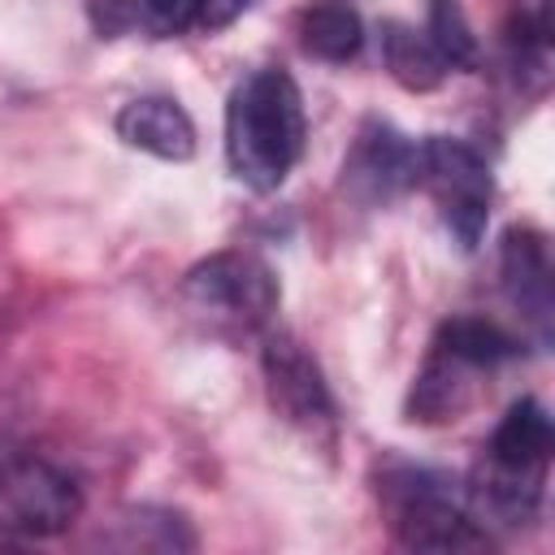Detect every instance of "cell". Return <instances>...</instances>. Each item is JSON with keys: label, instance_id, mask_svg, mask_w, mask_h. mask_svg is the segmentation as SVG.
I'll use <instances>...</instances> for the list:
<instances>
[{"label": "cell", "instance_id": "ba28073f", "mask_svg": "<svg viewBox=\"0 0 555 555\" xmlns=\"http://www.w3.org/2000/svg\"><path fill=\"white\" fill-rule=\"evenodd\" d=\"M499 278L507 304L525 317V325L538 334V343L551 338V317H555V295H551V251L538 230L512 225L499 247Z\"/></svg>", "mask_w": 555, "mask_h": 555}, {"label": "cell", "instance_id": "5b68a950", "mask_svg": "<svg viewBox=\"0 0 555 555\" xmlns=\"http://www.w3.org/2000/svg\"><path fill=\"white\" fill-rule=\"evenodd\" d=\"M260 369H264V390H269L273 412L286 425H295L304 438L334 447L338 438L334 399H330V386L317 360L304 351V343H295L291 334H269L260 351Z\"/></svg>", "mask_w": 555, "mask_h": 555}, {"label": "cell", "instance_id": "30bf717a", "mask_svg": "<svg viewBox=\"0 0 555 555\" xmlns=\"http://www.w3.org/2000/svg\"><path fill=\"white\" fill-rule=\"evenodd\" d=\"M299 48L317 61L343 65L364 48V22L347 0H312L295 17Z\"/></svg>", "mask_w": 555, "mask_h": 555}, {"label": "cell", "instance_id": "9c48e42d", "mask_svg": "<svg viewBox=\"0 0 555 555\" xmlns=\"http://www.w3.org/2000/svg\"><path fill=\"white\" fill-rule=\"evenodd\" d=\"M117 139L156 160H191L195 156V121L169 95H139L117 113Z\"/></svg>", "mask_w": 555, "mask_h": 555}, {"label": "cell", "instance_id": "6da1fadb", "mask_svg": "<svg viewBox=\"0 0 555 555\" xmlns=\"http://www.w3.org/2000/svg\"><path fill=\"white\" fill-rule=\"evenodd\" d=\"M304 95L286 69L247 74L225 104V160L251 191H278L304 156Z\"/></svg>", "mask_w": 555, "mask_h": 555}, {"label": "cell", "instance_id": "277c9868", "mask_svg": "<svg viewBox=\"0 0 555 555\" xmlns=\"http://www.w3.org/2000/svg\"><path fill=\"white\" fill-rule=\"evenodd\" d=\"M416 182L434 195L447 234L464 251H473L481 243V234H486L490 199H494L490 165L481 160V152L473 143H464V139L429 134L421 143V173H416Z\"/></svg>", "mask_w": 555, "mask_h": 555}, {"label": "cell", "instance_id": "4fadbf2b", "mask_svg": "<svg viewBox=\"0 0 555 555\" xmlns=\"http://www.w3.org/2000/svg\"><path fill=\"white\" fill-rule=\"evenodd\" d=\"M425 39L434 43V52L442 56L447 69H473L481 48H477V35L460 9V0H429V13H425Z\"/></svg>", "mask_w": 555, "mask_h": 555}, {"label": "cell", "instance_id": "9a60e30c", "mask_svg": "<svg viewBox=\"0 0 555 555\" xmlns=\"http://www.w3.org/2000/svg\"><path fill=\"white\" fill-rule=\"evenodd\" d=\"M91 22L100 35H121L139 22V4L134 0H91Z\"/></svg>", "mask_w": 555, "mask_h": 555}, {"label": "cell", "instance_id": "3957f363", "mask_svg": "<svg viewBox=\"0 0 555 555\" xmlns=\"http://www.w3.org/2000/svg\"><path fill=\"white\" fill-rule=\"evenodd\" d=\"M278 278L251 251H217L182 278V304L217 334H256L278 312Z\"/></svg>", "mask_w": 555, "mask_h": 555}, {"label": "cell", "instance_id": "7c38bea8", "mask_svg": "<svg viewBox=\"0 0 555 555\" xmlns=\"http://www.w3.org/2000/svg\"><path fill=\"white\" fill-rule=\"evenodd\" d=\"M438 351H447L451 360L468 364V369H494L503 360H512L520 351V343L499 325V321H486V317H451L438 338H434Z\"/></svg>", "mask_w": 555, "mask_h": 555}, {"label": "cell", "instance_id": "52a82bcc", "mask_svg": "<svg viewBox=\"0 0 555 555\" xmlns=\"http://www.w3.org/2000/svg\"><path fill=\"white\" fill-rule=\"evenodd\" d=\"M421 173V143H408L382 117H369L343 160V186L364 204H386L399 191L416 186Z\"/></svg>", "mask_w": 555, "mask_h": 555}, {"label": "cell", "instance_id": "8fae6325", "mask_svg": "<svg viewBox=\"0 0 555 555\" xmlns=\"http://www.w3.org/2000/svg\"><path fill=\"white\" fill-rule=\"evenodd\" d=\"M382 61L403 91H434L447 78V65L425 39V30L408 22H382Z\"/></svg>", "mask_w": 555, "mask_h": 555}, {"label": "cell", "instance_id": "5bb4252c", "mask_svg": "<svg viewBox=\"0 0 555 555\" xmlns=\"http://www.w3.org/2000/svg\"><path fill=\"white\" fill-rule=\"evenodd\" d=\"M199 0H143V17L156 35H182L186 26H195Z\"/></svg>", "mask_w": 555, "mask_h": 555}, {"label": "cell", "instance_id": "7a4b0ae2", "mask_svg": "<svg viewBox=\"0 0 555 555\" xmlns=\"http://www.w3.org/2000/svg\"><path fill=\"white\" fill-rule=\"evenodd\" d=\"M382 503L390 529L412 551H486L490 533L477 525L468 486L434 468L399 464L382 477Z\"/></svg>", "mask_w": 555, "mask_h": 555}, {"label": "cell", "instance_id": "8992f818", "mask_svg": "<svg viewBox=\"0 0 555 555\" xmlns=\"http://www.w3.org/2000/svg\"><path fill=\"white\" fill-rule=\"evenodd\" d=\"M78 512H82V494L74 477H65L56 464L35 455L0 460V529L26 538H52L69 529Z\"/></svg>", "mask_w": 555, "mask_h": 555}, {"label": "cell", "instance_id": "2e32d148", "mask_svg": "<svg viewBox=\"0 0 555 555\" xmlns=\"http://www.w3.org/2000/svg\"><path fill=\"white\" fill-rule=\"evenodd\" d=\"M251 0H199V13H195V26H208V30H221L230 26Z\"/></svg>", "mask_w": 555, "mask_h": 555}]
</instances>
